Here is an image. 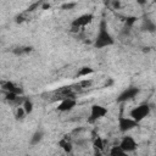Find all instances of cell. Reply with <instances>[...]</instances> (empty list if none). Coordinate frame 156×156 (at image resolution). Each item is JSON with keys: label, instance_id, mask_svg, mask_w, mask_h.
I'll return each mask as SVG.
<instances>
[{"label": "cell", "instance_id": "6da1fadb", "mask_svg": "<svg viewBox=\"0 0 156 156\" xmlns=\"http://www.w3.org/2000/svg\"><path fill=\"white\" fill-rule=\"evenodd\" d=\"M113 43H115V40H113L112 35L110 34V32L107 29V23H106L105 20H102L100 22V26H99V33L95 38L94 46L98 48V49H102V48L113 45Z\"/></svg>", "mask_w": 156, "mask_h": 156}, {"label": "cell", "instance_id": "7a4b0ae2", "mask_svg": "<svg viewBox=\"0 0 156 156\" xmlns=\"http://www.w3.org/2000/svg\"><path fill=\"white\" fill-rule=\"evenodd\" d=\"M150 112H151V107H150L149 104H140V105H138L136 107H134L130 111V117L134 121L140 123V121L146 118L150 115Z\"/></svg>", "mask_w": 156, "mask_h": 156}, {"label": "cell", "instance_id": "3957f363", "mask_svg": "<svg viewBox=\"0 0 156 156\" xmlns=\"http://www.w3.org/2000/svg\"><path fill=\"white\" fill-rule=\"evenodd\" d=\"M93 18H94V16H93L91 13H84V15L78 16V17L74 18V20L72 21V23H71L72 30H73V32H78L79 28L85 27L87 24H89V23L93 21Z\"/></svg>", "mask_w": 156, "mask_h": 156}, {"label": "cell", "instance_id": "277c9868", "mask_svg": "<svg viewBox=\"0 0 156 156\" xmlns=\"http://www.w3.org/2000/svg\"><path fill=\"white\" fill-rule=\"evenodd\" d=\"M107 115V108L101 106V105H93L91 108H90V115H89V118H88V122L89 123H94L95 121L105 117Z\"/></svg>", "mask_w": 156, "mask_h": 156}, {"label": "cell", "instance_id": "5b68a950", "mask_svg": "<svg viewBox=\"0 0 156 156\" xmlns=\"http://www.w3.org/2000/svg\"><path fill=\"white\" fill-rule=\"evenodd\" d=\"M138 126H139V122L134 121L132 117H123V116H121L118 118V128H119V132H122V133L132 130V129H134Z\"/></svg>", "mask_w": 156, "mask_h": 156}, {"label": "cell", "instance_id": "8992f818", "mask_svg": "<svg viewBox=\"0 0 156 156\" xmlns=\"http://www.w3.org/2000/svg\"><path fill=\"white\" fill-rule=\"evenodd\" d=\"M140 93V89L136 88V87H129L127 89H124L117 98V101L118 102H124V101H128V100H132L134 99L138 94Z\"/></svg>", "mask_w": 156, "mask_h": 156}, {"label": "cell", "instance_id": "52a82bcc", "mask_svg": "<svg viewBox=\"0 0 156 156\" xmlns=\"http://www.w3.org/2000/svg\"><path fill=\"white\" fill-rule=\"evenodd\" d=\"M77 105V101L73 96H65L62 98L61 102L57 105V110L60 112H67V111H71L73 107H76Z\"/></svg>", "mask_w": 156, "mask_h": 156}, {"label": "cell", "instance_id": "ba28073f", "mask_svg": "<svg viewBox=\"0 0 156 156\" xmlns=\"http://www.w3.org/2000/svg\"><path fill=\"white\" fill-rule=\"evenodd\" d=\"M119 146H121L122 150L127 154V152H132V151H134V150L136 149L138 144H136V141L134 140L133 136L127 135V136H123V138H122V140H121V143H119Z\"/></svg>", "mask_w": 156, "mask_h": 156}, {"label": "cell", "instance_id": "9c48e42d", "mask_svg": "<svg viewBox=\"0 0 156 156\" xmlns=\"http://www.w3.org/2000/svg\"><path fill=\"white\" fill-rule=\"evenodd\" d=\"M1 88H2L4 90H6V91H12V93H16V94H18V95L22 93V90H21L16 84H13L12 82H9V80L1 82Z\"/></svg>", "mask_w": 156, "mask_h": 156}, {"label": "cell", "instance_id": "30bf717a", "mask_svg": "<svg viewBox=\"0 0 156 156\" xmlns=\"http://www.w3.org/2000/svg\"><path fill=\"white\" fill-rule=\"evenodd\" d=\"M58 145L63 149V151L66 152V154H71L72 152V143H71V140H68V138H62L60 141H58Z\"/></svg>", "mask_w": 156, "mask_h": 156}, {"label": "cell", "instance_id": "8fae6325", "mask_svg": "<svg viewBox=\"0 0 156 156\" xmlns=\"http://www.w3.org/2000/svg\"><path fill=\"white\" fill-rule=\"evenodd\" d=\"M155 29H156V26L150 18L144 20L143 26H141V30H146V32H151L152 33V32H155Z\"/></svg>", "mask_w": 156, "mask_h": 156}, {"label": "cell", "instance_id": "7c38bea8", "mask_svg": "<svg viewBox=\"0 0 156 156\" xmlns=\"http://www.w3.org/2000/svg\"><path fill=\"white\" fill-rule=\"evenodd\" d=\"M43 132L41 130H37L35 133H33V135L30 136V145H37V144H39L41 140H43Z\"/></svg>", "mask_w": 156, "mask_h": 156}, {"label": "cell", "instance_id": "4fadbf2b", "mask_svg": "<svg viewBox=\"0 0 156 156\" xmlns=\"http://www.w3.org/2000/svg\"><path fill=\"white\" fill-rule=\"evenodd\" d=\"M33 50L32 46H21V48H16L13 49V54L20 56V55H24V54H29Z\"/></svg>", "mask_w": 156, "mask_h": 156}, {"label": "cell", "instance_id": "5bb4252c", "mask_svg": "<svg viewBox=\"0 0 156 156\" xmlns=\"http://www.w3.org/2000/svg\"><path fill=\"white\" fill-rule=\"evenodd\" d=\"M93 72H94V69H93L91 67L84 66V67H82V68L79 69V72L77 73V76H78V77H88V76L91 74Z\"/></svg>", "mask_w": 156, "mask_h": 156}, {"label": "cell", "instance_id": "9a60e30c", "mask_svg": "<svg viewBox=\"0 0 156 156\" xmlns=\"http://www.w3.org/2000/svg\"><path fill=\"white\" fill-rule=\"evenodd\" d=\"M110 155L112 156H123L126 155V152L122 150V147L118 145V146H112L111 150H110Z\"/></svg>", "mask_w": 156, "mask_h": 156}, {"label": "cell", "instance_id": "2e32d148", "mask_svg": "<svg viewBox=\"0 0 156 156\" xmlns=\"http://www.w3.org/2000/svg\"><path fill=\"white\" fill-rule=\"evenodd\" d=\"M22 107L24 108L26 113H30V112L33 111V102H32L29 99H24V100H23V105H22Z\"/></svg>", "mask_w": 156, "mask_h": 156}, {"label": "cell", "instance_id": "e0dca14e", "mask_svg": "<svg viewBox=\"0 0 156 156\" xmlns=\"http://www.w3.org/2000/svg\"><path fill=\"white\" fill-rule=\"evenodd\" d=\"M136 17L135 16H128L127 18H126V21H124V27H127V28H132L133 26H134V23L136 22Z\"/></svg>", "mask_w": 156, "mask_h": 156}, {"label": "cell", "instance_id": "ac0fdd59", "mask_svg": "<svg viewBox=\"0 0 156 156\" xmlns=\"http://www.w3.org/2000/svg\"><path fill=\"white\" fill-rule=\"evenodd\" d=\"M94 147L99 149V150L104 149V140L100 136H95V139H94Z\"/></svg>", "mask_w": 156, "mask_h": 156}, {"label": "cell", "instance_id": "d6986e66", "mask_svg": "<svg viewBox=\"0 0 156 156\" xmlns=\"http://www.w3.org/2000/svg\"><path fill=\"white\" fill-rule=\"evenodd\" d=\"M26 115H27V113H26V111H24L23 107H18V108H17V111H16V118H17V119H23Z\"/></svg>", "mask_w": 156, "mask_h": 156}, {"label": "cell", "instance_id": "ffe728a7", "mask_svg": "<svg viewBox=\"0 0 156 156\" xmlns=\"http://www.w3.org/2000/svg\"><path fill=\"white\" fill-rule=\"evenodd\" d=\"M77 6L76 2H65L61 5V10H73Z\"/></svg>", "mask_w": 156, "mask_h": 156}, {"label": "cell", "instance_id": "44dd1931", "mask_svg": "<svg viewBox=\"0 0 156 156\" xmlns=\"http://www.w3.org/2000/svg\"><path fill=\"white\" fill-rule=\"evenodd\" d=\"M41 2H43V1L40 0V1H37V2H34V4H32V5H30V6H29V7L27 9V11H29V12H32V11H34V10H35L37 7H39V5H40Z\"/></svg>", "mask_w": 156, "mask_h": 156}, {"label": "cell", "instance_id": "7402d4cb", "mask_svg": "<svg viewBox=\"0 0 156 156\" xmlns=\"http://www.w3.org/2000/svg\"><path fill=\"white\" fill-rule=\"evenodd\" d=\"M111 2H112V7H113L115 10H118V9L121 7V2H119V0H112Z\"/></svg>", "mask_w": 156, "mask_h": 156}, {"label": "cell", "instance_id": "603a6c76", "mask_svg": "<svg viewBox=\"0 0 156 156\" xmlns=\"http://www.w3.org/2000/svg\"><path fill=\"white\" fill-rule=\"evenodd\" d=\"M91 83H93V80H91V79H89V80H83V82H80V85H82V87H84V88H88V87H90V85H91Z\"/></svg>", "mask_w": 156, "mask_h": 156}, {"label": "cell", "instance_id": "cb8c5ba5", "mask_svg": "<svg viewBox=\"0 0 156 156\" xmlns=\"http://www.w3.org/2000/svg\"><path fill=\"white\" fill-rule=\"evenodd\" d=\"M50 7H51V5H50V4H48V2H44V4H43V6H41V9H43V10H48V9H50Z\"/></svg>", "mask_w": 156, "mask_h": 156}, {"label": "cell", "instance_id": "d4e9b609", "mask_svg": "<svg viewBox=\"0 0 156 156\" xmlns=\"http://www.w3.org/2000/svg\"><path fill=\"white\" fill-rule=\"evenodd\" d=\"M136 2H138L140 6H144V5H146V0H136Z\"/></svg>", "mask_w": 156, "mask_h": 156}, {"label": "cell", "instance_id": "484cf974", "mask_svg": "<svg viewBox=\"0 0 156 156\" xmlns=\"http://www.w3.org/2000/svg\"><path fill=\"white\" fill-rule=\"evenodd\" d=\"M112 83H113V80H112V79H110L108 82H106V87H108V85H111Z\"/></svg>", "mask_w": 156, "mask_h": 156}, {"label": "cell", "instance_id": "4316f807", "mask_svg": "<svg viewBox=\"0 0 156 156\" xmlns=\"http://www.w3.org/2000/svg\"><path fill=\"white\" fill-rule=\"evenodd\" d=\"M110 1H112V0H110Z\"/></svg>", "mask_w": 156, "mask_h": 156}]
</instances>
